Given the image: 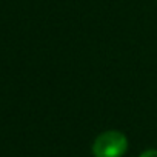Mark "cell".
I'll list each match as a JSON object with an SVG mask.
<instances>
[{"label": "cell", "instance_id": "6da1fadb", "mask_svg": "<svg viewBox=\"0 0 157 157\" xmlns=\"http://www.w3.org/2000/svg\"><path fill=\"white\" fill-rule=\"evenodd\" d=\"M126 149L128 140L119 131H105L93 143L94 157H122Z\"/></svg>", "mask_w": 157, "mask_h": 157}, {"label": "cell", "instance_id": "7a4b0ae2", "mask_svg": "<svg viewBox=\"0 0 157 157\" xmlns=\"http://www.w3.org/2000/svg\"><path fill=\"white\" fill-rule=\"evenodd\" d=\"M140 157H157V149H148L140 154Z\"/></svg>", "mask_w": 157, "mask_h": 157}]
</instances>
